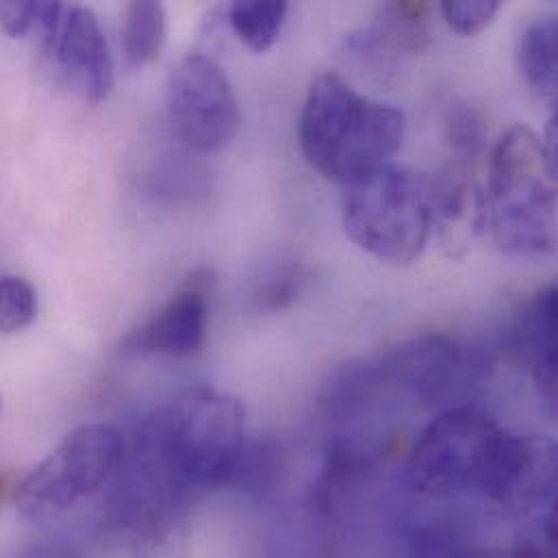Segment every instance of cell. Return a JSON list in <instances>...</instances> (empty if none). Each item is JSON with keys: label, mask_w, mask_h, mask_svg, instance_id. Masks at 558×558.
<instances>
[{"label": "cell", "mask_w": 558, "mask_h": 558, "mask_svg": "<svg viewBox=\"0 0 558 558\" xmlns=\"http://www.w3.org/2000/svg\"><path fill=\"white\" fill-rule=\"evenodd\" d=\"M124 444L109 424L74 428L15 489L17 509L33 520L54 515L98 492L120 468Z\"/></svg>", "instance_id": "6"}, {"label": "cell", "mask_w": 558, "mask_h": 558, "mask_svg": "<svg viewBox=\"0 0 558 558\" xmlns=\"http://www.w3.org/2000/svg\"><path fill=\"white\" fill-rule=\"evenodd\" d=\"M168 109L179 137L198 153L229 146L242 113L227 72L205 54L185 57L168 83Z\"/></svg>", "instance_id": "8"}, {"label": "cell", "mask_w": 558, "mask_h": 558, "mask_svg": "<svg viewBox=\"0 0 558 558\" xmlns=\"http://www.w3.org/2000/svg\"><path fill=\"white\" fill-rule=\"evenodd\" d=\"M557 444L548 437L505 430L483 496L515 511L553 505L557 494Z\"/></svg>", "instance_id": "10"}, {"label": "cell", "mask_w": 558, "mask_h": 558, "mask_svg": "<svg viewBox=\"0 0 558 558\" xmlns=\"http://www.w3.org/2000/svg\"><path fill=\"white\" fill-rule=\"evenodd\" d=\"M426 17L424 2H389L380 7L372 26L348 37V48L374 70H387L396 54L422 52L428 46Z\"/></svg>", "instance_id": "13"}, {"label": "cell", "mask_w": 558, "mask_h": 558, "mask_svg": "<svg viewBox=\"0 0 558 558\" xmlns=\"http://www.w3.org/2000/svg\"><path fill=\"white\" fill-rule=\"evenodd\" d=\"M4 489H7V478H4V476H0V496L4 494Z\"/></svg>", "instance_id": "23"}, {"label": "cell", "mask_w": 558, "mask_h": 558, "mask_svg": "<svg viewBox=\"0 0 558 558\" xmlns=\"http://www.w3.org/2000/svg\"><path fill=\"white\" fill-rule=\"evenodd\" d=\"M404 140V116L361 96L339 74H319L304 98L298 142L306 163L324 179L350 183L391 163Z\"/></svg>", "instance_id": "1"}, {"label": "cell", "mask_w": 558, "mask_h": 558, "mask_svg": "<svg viewBox=\"0 0 558 558\" xmlns=\"http://www.w3.org/2000/svg\"><path fill=\"white\" fill-rule=\"evenodd\" d=\"M558 22L535 20L526 26L518 46V61L526 83L544 98H557Z\"/></svg>", "instance_id": "14"}, {"label": "cell", "mask_w": 558, "mask_h": 558, "mask_svg": "<svg viewBox=\"0 0 558 558\" xmlns=\"http://www.w3.org/2000/svg\"><path fill=\"white\" fill-rule=\"evenodd\" d=\"M68 85L87 102L105 100L116 81L109 44L98 17L81 4H61L54 24L41 35Z\"/></svg>", "instance_id": "9"}, {"label": "cell", "mask_w": 558, "mask_h": 558, "mask_svg": "<svg viewBox=\"0 0 558 558\" xmlns=\"http://www.w3.org/2000/svg\"><path fill=\"white\" fill-rule=\"evenodd\" d=\"M287 2H259V0H238L233 2L227 13L231 28L235 35L255 52H264L275 46L280 37L284 17H287Z\"/></svg>", "instance_id": "16"}, {"label": "cell", "mask_w": 558, "mask_h": 558, "mask_svg": "<svg viewBox=\"0 0 558 558\" xmlns=\"http://www.w3.org/2000/svg\"><path fill=\"white\" fill-rule=\"evenodd\" d=\"M124 54L135 68L155 61L166 41V9L155 0L131 2L124 11Z\"/></svg>", "instance_id": "15"}, {"label": "cell", "mask_w": 558, "mask_h": 558, "mask_svg": "<svg viewBox=\"0 0 558 558\" xmlns=\"http://www.w3.org/2000/svg\"><path fill=\"white\" fill-rule=\"evenodd\" d=\"M505 428L465 404L441 411L415 441L407 461V485L426 498L483 496Z\"/></svg>", "instance_id": "5"}, {"label": "cell", "mask_w": 558, "mask_h": 558, "mask_svg": "<svg viewBox=\"0 0 558 558\" xmlns=\"http://www.w3.org/2000/svg\"><path fill=\"white\" fill-rule=\"evenodd\" d=\"M211 270H194L144 326L120 343L124 356H192L205 345L209 322Z\"/></svg>", "instance_id": "11"}, {"label": "cell", "mask_w": 558, "mask_h": 558, "mask_svg": "<svg viewBox=\"0 0 558 558\" xmlns=\"http://www.w3.org/2000/svg\"><path fill=\"white\" fill-rule=\"evenodd\" d=\"M341 222L369 257L409 266L422 257L433 227V185L417 172L385 163L343 185Z\"/></svg>", "instance_id": "4"}, {"label": "cell", "mask_w": 558, "mask_h": 558, "mask_svg": "<svg viewBox=\"0 0 558 558\" xmlns=\"http://www.w3.org/2000/svg\"><path fill=\"white\" fill-rule=\"evenodd\" d=\"M22 558H83L81 553L68 544V542H61V539H54V542H39L35 546H31L24 557Z\"/></svg>", "instance_id": "22"}, {"label": "cell", "mask_w": 558, "mask_h": 558, "mask_svg": "<svg viewBox=\"0 0 558 558\" xmlns=\"http://www.w3.org/2000/svg\"><path fill=\"white\" fill-rule=\"evenodd\" d=\"M374 365L383 383L400 385L441 411L465 407L494 369L489 354L444 335L407 341Z\"/></svg>", "instance_id": "7"}, {"label": "cell", "mask_w": 558, "mask_h": 558, "mask_svg": "<svg viewBox=\"0 0 558 558\" xmlns=\"http://www.w3.org/2000/svg\"><path fill=\"white\" fill-rule=\"evenodd\" d=\"M0 411H2V396H0Z\"/></svg>", "instance_id": "24"}, {"label": "cell", "mask_w": 558, "mask_h": 558, "mask_svg": "<svg viewBox=\"0 0 558 558\" xmlns=\"http://www.w3.org/2000/svg\"><path fill=\"white\" fill-rule=\"evenodd\" d=\"M511 352L531 367L544 400L557 404V287L548 284L518 317L509 335Z\"/></svg>", "instance_id": "12"}, {"label": "cell", "mask_w": 558, "mask_h": 558, "mask_svg": "<svg viewBox=\"0 0 558 558\" xmlns=\"http://www.w3.org/2000/svg\"><path fill=\"white\" fill-rule=\"evenodd\" d=\"M146 446L174 485H235L248 452L246 407L211 387H190L157 415Z\"/></svg>", "instance_id": "2"}, {"label": "cell", "mask_w": 558, "mask_h": 558, "mask_svg": "<svg viewBox=\"0 0 558 558\" xmlns=\"http://www.w3.org/2000/svg\"><path fill=\"white\" fill-rule=\"evenodd\" d=\"M500 11V0H446L441 2V13L450 28L459 35L472 37L485 31L496 13Z\"/></svg>", "instance_id": "20"}, {"label": "cell", "mask_w": 558, "mask_h": 558, "mask_svg": "<svg viewBox=\"0 0 558 558\" xmlns=\"http://www.w3.org/2000/svg\"><path fill=\"white\" fill-rule=\"evenodd\" d=\"M37 315V291L20 277L0 279V332L13 335L31 326Z\"/></svg>", "instance_id": "18"}, {"label": "cell", "mask_w": 558, "mask_h": 558, "mask_svg": "<svg viewBox=\"0 0 558 558\" xmlns=\"http://www.w3.org/2000/svg\"><path fill=\"white\" fill-rule=\"evenodd\" d=\"M298 282H300V280H298L295 272H284V275H280L279 279H272L264 287V291H262V302H264L268 308H272V311L287 306V304L295 298V293H298Z\"/></svg>", "instance_id": "21"}, {"label": "cell", "mask_w": 558, "mask_h": 558, "mask_svg": "<svg viewBox=\"0 0 558 558\" xmlns=\"http://www.w3.org/2000/svg\"><path fill=\"white\" fill-rule=\"evenodd\" d=\"M487 222L513 257H542L557 246V163L526 124L511 126L492 153Z\"/></svg>", "instance_id": "3"}, {"label": "cell", "mask_w": 558, "mask_h": 558, "mask_svg": "<svg viewBox=\"0 0 558 558\" xmlns=\"http://www.w3.org/2000/svg\"><path fill=\"white\" fill-rule=\"evenodd\" d=\"M61 2H0V26L11 37H24L31 31L44 35L57 20Z\"/></svg>", "instance_id": "19"}, {"label": "cell", "mask_w": 558, "mask_h": 558, "mask_svg": "<svg viewBox=\"0 0 558 558\" xmlns=\"http://www.w3.org/2000/svg\"><path fill=\"white\" fill-rule=\"evenodd\" d=\"M409 558H485L450 524H428L413 533Z\"/></svg>", "instance_id": "17"}]
</instances>
